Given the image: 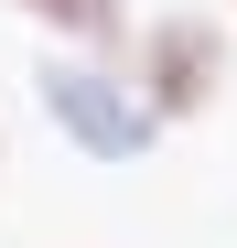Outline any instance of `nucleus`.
Instances as JSON below:
<instances>
[{
    "label": "nucleus",
    "instance_id": "nucleus-2",
    "mask_svg": "<svg viewBox=\"0 0 237 248\" xmlns=\"http://www.w3.org/2000/svg\"><path fill=\"white\" fill-rule=\"evenodd\" d=\"M118 76L140 87V108L162 119V130H194V119H216L226 87H237V44L216 11H151L130 32V54H118Z\"/></svg>",
    "mask_w": 237,
    "mask_h": 248
},
{
    "label": "nucleus",
    "instance_id": "nucleus-3",
    "mask_svg": "<svg viewBox=\"0 0 237 248\" xmlns=\"http://www.w3.org/2000/svg\"><path fill=\"white\" fill-rule=\"evenodd\" d=\"M0 11H22L54 54H108V65L130 54V32H140L130 0H0Z\"/></svg>",
    "mask_w": 237,
    "mask_h": 248
},
{
    "label": "nucleus",
    "instance_id": "nucleus-4",
    "mask_svg": "<svg viewBox=\"0 0 237 248\" xmlns=\"http://www.w3.org/2000/svg\"><path fill=\"white\" fill-rule=\"evenodd\" d=\"M226 11H237V0H226Z\"/></svg>",
    "mask_w": 237,
    "mask_h": 248
},
{
    "label": "nucleus",
    "instance_id": "nucleus-1",
    "mask_svg": "<svg viewBox=\"0 0 237 248\" xmlns=\"http://www.w3.org/2000/svg\"><path fill=\"white\" fill-rule=\"evenodd\" d=\"M32 108H44V130L75 162H108V173H130V162H151V151L173 140L108 54H44V65H32Z\"/></svg>",
    "mask_w": 237,
    "mask_h": 248
}]
</instances>
